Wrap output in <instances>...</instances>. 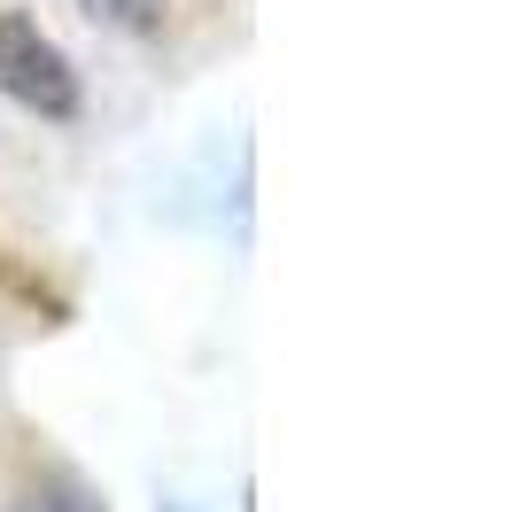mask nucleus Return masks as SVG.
Here are the masks:
<instances>
[{"label": "nucleus", "instance_id": "1", "mask_svg": "<svg viewBox=\"0 0 512 512\" xmlns=\"http://www.w3.org/2000/svg\"><path fill=\"white\" fill-rule=\"evenodd\" d=\"M0 94L16 101V109H32V117H47V125H70L78 101H86L70 55L39 32L32 16H16V8L0 16Z\"/></svg>", "mask_w": 512, "mask_h": 512}, {"label": "nucleus", "instance_id": "2", "mask_svg": "<svg viewBox=\"0 0 512 512\" xmlns=\"http://www.w3.org/2000/svg\"><path fill=\"white\" fill-rule=\"evenodd\" d=\"M94 24H109V32H132V39H156L163 16H171V0H78Z\"/></svg>", "mask_w": 512, "mask_h": 512}, {"label": "nucleus", "instance_id": "3", "mask_svg": "<svg viewBox=\"0 0 512 512\" xmlns=\"http://www.w3.org/2000/svg\"><path fill=\"white\" fill-rule=\"evenodd\" d=\"M8 512H101V505H86V497L55 489V497H24V505H8Z\"/></svg>", "mask_w": 512, "mask_h": 512}]
</instances>
